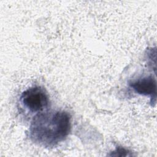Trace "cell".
<instances>
[{"mask_svg":"<svg viewBox=\"0 0 157 157\" xmlns=\"http://www.w3.org/2000/svg\"><path fill=\"white\" fill-rule=\"evenodd\" d=\"M71 117L64 110H46L34 117L28 131L29 139L45 147H53L64 141L71 129Z\"/></svg>","mask_w":157,"mask_h":157,"instance_id":"cell-1","label":"cell"},{"mask_svg":"<svg viewBox=\"0 0 157 157\" xmlns=\"http://www.w3.org/2000/svg\"><path fill=\"white\" fill-rule=\"evenodd\" d=\"M20 103L25 111L36 115L48 110L50 99L44 88L35 86L28 88L21 93Z\"/></svg>","mask_w":157,"mask_h":157,"instance_id":"cell-2","label":"cell"},{"mask_svg":"<svg viewBox=\"0 0 157 157\" xmlns=\"http://www.w3.org/2000/svg\"><path fill=\"white\" fill-rule=\"evenodd\" d=\"M129 86L134 91L140 95L150 96L151 102L155 104L156 98V81L151 75L143 76L131 80Z\"/></svg>","mask_w":157,"mask_h":157,"instance_id":"cell-3","label":"cell"}]
</instances>
